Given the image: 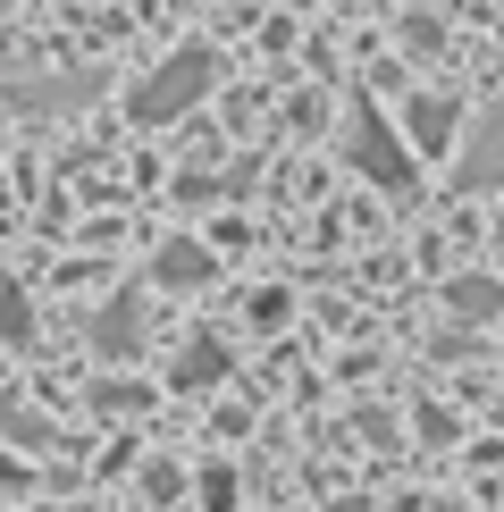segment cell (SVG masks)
Returning a JSON list of instances; mask_svg holds the SVG:
<instances>
[{"instance_id": "cell-10", "label": "cell", "mask_w": 504, "mask_h": 512, "mask_svg": "<svg viewBox=\"0 0 504 512\" xmlns=\"http://www.w3.org/2000/svg\"><path fill=\"white\" fill-rule=\"evenodd\" d=\"M336 512H362V504H336Z\"/></svg>"}, {"instance_id": "cell-2", "label": "cell", "mask_w": 504, "mask_h": 512, "mask_svg": "<svg viewBox=\"0 0 504 512\" xmlns=\"http://www.w3.org/2000/svg\"><path fill=\"white\" fill-rule=\"evenodd\" d=\"M202 84H210V59H202V51H185V59H177L168 76H152V84L135 93V110H143V118H177L185 101L202 93Z\"/></svg>"}, {"instance_id": "cell-6", "label": "cell", "mask_w": 504, "mask_h": 512, "mask_svg": "<svg viewBox=\"0 0 504 512\" xmlns=\"http://www.w3.org/2000/svg\"><path fill=\"white\" fill-rule=\"evenodd\" d=\"M210 261H202V252H168V261H160V277H177V286H194V277H202Z\"/></svg>"}, {"instance_id": "cell-3", "label": "cell", "mask_w": 504, "mask_h": 512, "mask_svg": "<svg viewBox=\"0 0 504 512\" xmlns=\"http://www.w3.org/2000/svg\"><path fill=\"white\" fill-rule=\"evenodd\" d=\"M504 177V126H479V143L462 152V185H496Z\"/></svg>"}, {"instance_id": "cell-7", "label": "cell", "mask_w": 504, "mask_h": 512, "mask_svg": "<svg viewBox=\"0 0 504 512\" xmlns=\"http://www.w3.org/2000/svg\"><path fill=\"white\" fill-rule=\"evenodd\" d=\"M210 370H219V345H194V353H185V387H202Z\"/></svg>"}, {"instance_id": "cell-4", "label": "cell", "mask_w": 504, "mask_h": 512, "mask_svg": "<svg viewBox=\"0 0 504 512\" xmlns=\"http://www.w3.org/2000/svg\"><path fill=\"white\" fill-rule=\"evenodd\" d=\"M412 135L429 143V152H446V135H454V101H412Z\"/></svg>"}, {"instance_id": "cell-9", "label": "cell", "mask_w": 504, "mask_h": 512, "mask_svg": "<svg viewBox=\"0 0 504 512\" xmlns=\"http://www.w3.org/2000/svg\"><path fill=\"white\" fill-rule=\"evenodd\" d=\"M202 504H210V512H227V504H236V479H219V471H210V479H202Z\"/></svg>"}, {"instance_id": "cell-8", "label": "cell", "mask_w": 504, "mask_h": 512, "mask_svg": "<svg viewBox=\"0 0 504 512\" xmlns=\"http://www.w3.org/2000/svg\"><path fill=\"white\" fill-rule=\"evenodd\" d=\"M0 336H26V311H17V286H0Z\"/></svg>"}, {"instance_id": "cell-1", "label": "cell", "mask_w": 504, "mask_h": 512, "mask_svg": "<svg viewBox=\"0 0 504 512\" xmlns=\"http://www.w3.org/2000/svg\"><path fill=\"white\" fill-rule=\"evenodd\" d=\"M353 160H362L370 177L387 185V194H404V185H412V160L395 152V135L378 126V110H362V118H353Z\"/></svg>"}, {"instance_id": "cell-5", "label": "cell", "mask_w": 504, "mask_h": 512, "mask_svg": "<svg viewBox=\"0 0 504 512\" xmlns=\"http://www.w3.org/2000/svg\"><path fill=\"white\" fill-rule=\"evenodd\" d=\"M93 345H101V353H126V345H135V294H118V303H110V319L93 328Z\"/></svg>"}]
</instances>
